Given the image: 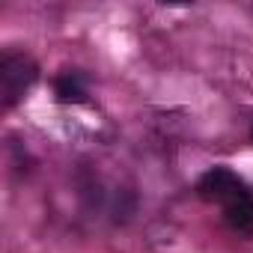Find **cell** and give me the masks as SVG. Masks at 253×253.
<instances>
[{
	"mask_svg": "<svg viewBox=\"0 0 253 253\" xmlns=\"http://www.w3.org/2000/svg\"><path fill=\"white\" fill-rule=\"evenodd\" d=\"M39 78V66L21 51H3L0 57V104L15 107Z\"/></svg>",
	"mask_w": 253,
	"mask_h": 253,
	"instance_id": "1",
	"label": "cell"
},
{
	"mask_svg": "<svg viewBox=\"0 0 253 253\" xmlns=\"http://www.w3.org/2000/svg\"><path fill=\"white\" fill-rule=\"evenodd\" d=\"M244 191H247L244 179H238V176H235L232 170H226V167H211V170L203 173L200 182H197V194H200L203 200L220 203V206H226L232 197H238V194H244Z\"/></svg>",
	"mask_w": 253,
	"mask_h": 253,
	"instance_id": "2",
	"label": "cell"
},
{
	"mask_svg": "<svg viewBox=\"0 0 253 253\" xmlns=\"http://www.w3.org/2000/svg\"><path fill=\"white\" fill-rule=\"evenodd\" d=\"M250 137H253V128H250Z\"/></svg>",
	"mask_w": 253,
	"mask_h": 253,
	"instance_id": "5",
	"label": "cell"
},
{
	"mask_svg": "<svg viewBox=\"0 0 253 253\" xmlns=\"http://www.w3.org/2000/svg\"><path fill=\"white\" fill-rule=\"evenodd\" d=\"M54 92H57V101L63 104H84L86 101V89H84V81L78 72H66L54 81Z\"/></svg>",
	"mask_w": 253,
	"mask_h": 253,
	"instance_id": "4",
	"label": "cell"
},
{
	"mask_svg": "<svg viewBox=\"0 0 253 253\" xmlns=\"http://www.w3.org/2000/svg\"><path fill=\"white\" fill-rule=\"evenodd\" d=\"M223 217L235 232H253V194H250V188L223 206Z\"/></svg>",
	"mask_w": 253,
	"mask_h": 253,
	"instance_id": "3",
	"label": "cell"
}]
</instances>
